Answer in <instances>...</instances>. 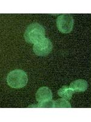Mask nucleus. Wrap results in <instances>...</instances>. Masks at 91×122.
<instances>
[{
  "label": "nucleus",
  "mask_w": 91,
  "mask_h": 122,
  "mask_svg": "<svg viewBox=\"0 0 91 122\" xmlns=\"http://www.w3.org/2000/svg\"><path fill=\"white\" fill-rule=\"evenodd\" d=\"M24 37L27 43L35 44L45 39V29L37 23L30 24L25 30Z\"/></svg>",
  "instance_id": "1"
},
{
  "label": "nucleus",
  "mask_w": 91,
  "mask_h": 122,
  "mask_svg": "<svg viewBox=\"0 0 91 122\" xmlns=\"http://www.w3.org/2000/svg\"><path fill=\"white\" fill-rule=\"evenodd\" d=\"M28 78L27 74L22 70H15L9 73L7 76L9 86L14 89H20L27 84Z\"/></svg>",
  "instance_id": "2"
},
{
  "label": "nucleus",
  "mask_w": 91,
  "mask_h": 122,
  "mask_svg": "<svg viewBox=\"0 0 91 122\" xmlns=\"http://www.w3.org/2000/svg\"><path fill=\"white\" fill-rule=\"evenodd\" d=\"M73 26V19L69 14H62L57 19V26L62 33L68 34L72 31Z\"/></svg>",
  "instance_id": "3"
},
{
  "label": "nucleus",
  "mask_w": 91,
  "mask_h": 122,
  "mask_svg": "<svg viewBox=\"0 0 91 122\" xmlns=\"http://www.w3.org/2000/svg\"><path fill=\"white\" fill-rule=\"evenodd\" d=\"M53 45L50 40L45 38L41 42L34 44L33 51L36 55L40 56H45L49 54L52 50Z\"/></svg>",
  "instance_id": "4"
},
{
  "label": "nucleus",
  "mask_w": 91,
  "mask_h": 122,
  "mask_svg": "<svg viewBox=\"0 0 91 122\" xmlns=\"http://www.w3.org/2000/svg\"><path fill=\"white\" fill-rule=\"evenodd\" d=\"M36 100L38 103L44 102L52 99V93L49 88L47 87H42L36 92Z\"/></svg>",
  "instance_id": "5"
},
{
  "label": "nucleus",
  "mask_w": 91,
  "mask_h": 122,
  "mask_svg": "<svg viewBox=\"0 0 91 122\" xmlns=\"http://www.w3.org/2000/svg\"><path fill=\"white\" fill-rule=\"evenodd\" d=\"M74 92H83L86 90L88 87V83L84 79H78L75 81L70 84L69 86Z\"/></svg>",
  "instance_id": "6"
},
{
  "label": "nucleus",
  "mask_w": 91,
  "mask_h": 122,
  "mask_svg": "<svg viewBox=\"0 0 91 122\" xmlns=\"http://www.w3.org/2000/svg\"><path fill=\"white\" fill-rule=\"evenodd\" d=\"M73 93H74V91L70 87H68L67 86H63L58 91V95L62 98L67 100H70L72 98Z\"/></svg>",
  "instance_id": "7"
},
{
  "label": "nucleus",
  "mask_w": 91,
  "mask_h": 122,
  "mask_svg": "<svg viewBox=\"0 0 91 122\" xmlns=\"http://www.w3.org/2000/svg\"><path fill=\"white\" fill-rule=\"evenodd\" d=\"M54 107L55 108H70L71 105L67 100L61 98L58 99L54 101Z\"/></svg>",
  "instance_id": "8"
},
{
  "label": "nucleus",
  "mask_w": 91,
  "mask_h": 122,
  "mask_svg": "<svg viewBox=\"0 0 91 122\" xmlns=\"http://www.w3.org/2000/svg\"><path fill=\"white\" fill-rule=\"evenodd\" d=\"M54 107V101L52 100H48L44 102L39 103L38 104H35L33 106H30L29 107Z\"/></svg>",
  "instance_id": "9"
}]
</instances>
